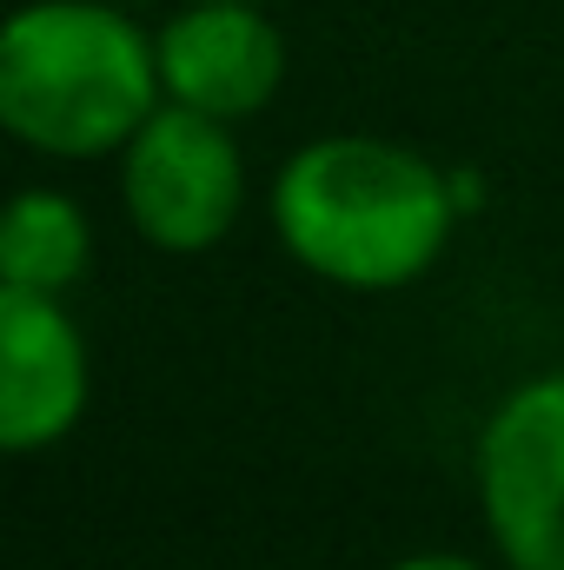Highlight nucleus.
Masks as SVG:
<instances>
[{"instance_id": "f257e3e1", "label": "nucleus", "mask_w": 564, "mask_h": 570, "mask_svg": "<svg viewBox=\"0 0 564 570\" xmlns=\"http://www.w3.org/2000/svg\"><path fill=\"white\" fill-rule=\"evenodd\" d=\"M458 186L412 146L332 134L299 146L273 186V226L285 253L332 285L392 292L445 253Z\"/></svg>"}, {"instance_id": "f03ea898", "label": "nucleus", "mask_w": 564, "mask_h": 570, "mask_svg": "<svg viewBox=\"0 0 564 570\" xmlns=\"http://www.w3.org/2000/svg\"><path fill=\"white\" fill-rule=\"evenodd\" d=\"M159 47L94 0H33L0 33V120L54 159H100L159 107Z\"/></svg>"}, {"instance_id": "7ed1b4c3", "label": "nucleus", "mask_w": 564, "mask_h": 570, "mask_svg": "<svg viewBox=\"0 0 564 570\" xmlns=\"http://www.w3.org/2000/svg\"><path fill=\"white\" fill-rule=\"evenodd\" d=\"M120 193H127V219L146 246L206 253L240 219L246 166H240V146L226 134V120L173 100V107H153V120L127 140Z\"/></svg>"}, {"instance_id": "20e7f679", "label": "nucleus", "mask_w": 564, "mask_h": 570, "mask_svg": "<svg viewBox=\"0 0 564 570\" xmlns=\"http://www.w3.org/2000/svg\"><path fill=\"white\" fill-rule=\"evenodd\" d=\"M485 524L512 570H564V372L525 379L478 438Z\"/></svg>"}, {"instance_id": "39448f33", "label": "nucleus", "mask_w": 564, "mask_h": 570, "mask_svg": "<svg viewBox=\"0 0 564 570\" xmlns=\"http://www.w3.org/2000/svg\"><path fill=\"white\" fill-rule=\"evenodd\" d=\"M159 80L166 100L213 114V120H246L280 94L285 47L260 0H186L159 27Z\"/></svg>"}, {"instance_id": "423d86ee", "label": "nucleus", "mask_w": 564, "mask_h": 570, "mask_svg": "<svg viewBox=\"0 0 564 570\" xmlns=\"http://www.w3.org/2000/svg\"><path fill=\"white\" fill-rule=\"evenodd\" d=\"M87 412V338L47 292L0 285V444L13 458L60 444Z\"/></svg>"}, {"instance_id": "0eeeda50", "label": "nucleus", "mask_w": 564, "mask_h": 570, "mask_svg": "<svg viewBox=\"0 0 564 570\" xmlns=\"http://www.w3.org/2000/svg\"><path fill=\"white\" fill-rule=\"evenodd\" d=\"M94 259V226L67 193H20L0 226V279L13 292H47L60 298Z\"/></svg>"}, {"instance_id": "6e6552de", "label": "nucleus", "mask_w": 564, "mask_h": 570, "mask_svg": "<svg viewBox=\"0 0 564 570\" xmlns=\"http://www.w3.org/2000/svg\"><path fill=\"white\" fill-rule=\"evenodd\" d=\"M392 570H485V564H471L458 551H419V558H399Z\"/></svg>"}]
</instances>
